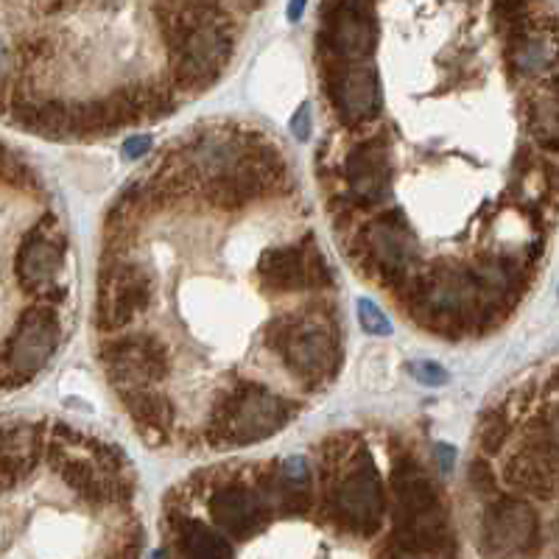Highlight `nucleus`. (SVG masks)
Wrapping results in <instances>:
<instances>
[{
    "mask_svg": "<svg viewBox=\"0 0 559 559\" xmlns=\"http://www.w3.org/2000/svg\"><path fill=\"white\" fill-rule=\"evenodd\" d=\"M98 353H102L109 383L118 394L134 392V389H157V383L171 372L166 344L148 333L107 336Z\"/></svg>",
    "mask_w": 559,
    "mask_h": 559,
    "instance_id": "obj_6",
    "label": "nucleus"
},
{
    "mask_svg": "<svg viewBox=\"0 0 559 559\" xmlns=\"http://www.w3.org/2000/svg\"><path fill=\"white\" fill-rule=\"evenodd\" d=\"M68 258V238L53 218H43L17 252V277L28 288H53Z\"/></svg>",
    "mask_w": 559,
    "mask_h": 559,
    "instance_id": "obj_12",
    "label": "nucleus"
},
{
    "mask_svg": "<svg viewBox=\"0 0 559 559\" xmlns=\"http://www.w3.org/2000/svg\"><path fill=\"white\" fill-rule=\"evenodd\" d=\"M152 148V138L148 134H140V138H129L127 146H123V154H127L129 159H138L143 157V154Z\"/></svg>",
    "mask_w": 559,
    "mask_h": 559,
    "instance_id": "obj_18",
    "label": "nucleus"
},
{
    "mask_svg": "<svg viewBox=\"0 0 559 559\" xmlns=\"http://www.w3.org/2000/svg\"><path fill=\"white\" fill-rule=\"evenodd\" d=\"M294 406L261 381L236 383L222 401H213L207 417L210 448H241L263 442L292 423Z\"/></svg>",
    "mask_w": 559,
    "mask_h": 559,
    "instance_id": "obj_2",
    "label": "nucleus"
},
{
    "mask_svg": "<svg viewBox=\"0 0 559 559\" xmlns=\"http://www.w3.org/2000/svg\"><path fill=\"white\" fill-rule=\"evenodd\" d=\"M437 453H439V467H442V471H451L453 459H456V451H453L451 445H439Z\"/></svg>",
    "mask_w": 559,
    "mask_h": 559,
    "instance_id": "obj_20",
    "label": "nucleus"
},
{
    "mask_svg": "<svg viewBox=\"0 0 559 559\" xmlns=\"http://www.w3.org/2000/svg\"><path fill=\"white\" fill-rule=\"evenodd\" d=\"M154 302L152 274L138 263L107 261L98 274V302H96V328L107 336H115L134 317L148 311Z\"/></svg>",
    "mask_w": 559,
    "mask_h": 559,
    "instance_id": "obj_5",
    "label": "nucleus"
},
{
    "mask_svg": "<svg viewBox=\"0 0 559 559\" xmlns=\"http://www.w3.org/2000/svg\"><path fill=\"white\" fill-rule=\"evenodd\" d=\"M308 118H311V109L306 107H299V112L294 115V121H292V129L297 132L299 140H308V132H311V123H308Z\"/></svg>",
    "mask_w": 559,
    "mask_h": 559,
    "instance_id": "obj_19",
    "label": "nucleus"
},
{
    "mask_svg": "<svg viewBox=\"0 0 559 559\" xmlns=\"http://www.w3.org/2000/svg\"><path fill=\"white\" fill-rule=\"evenodd\" d=\"M177 548L179 559H233V548L222 534L204 526L193 518H177Z\"/></svg>",
    "mask_w": 559,
    "mask_h": 559,
    "instance_id": "obj_14",
    "label": "nucleus"
},
{
    "mask_svg": "<svg viewBox=\"0 0 559 559\" xmlns=\"http://www.w3.org/2000/svg\"><path fill=\"white\" fill-rule=\"evenodd\" d=\"M266 347L280 358L288 376L311 392L328 386L342 369L338 324L331 313H280L266 328Z\"/></svg>",
    "mask_w": 559,
    "mask_h": 559,
    "instance_id": "obj_1",
    "label": "nucleus"
},
{
    "mask_svg": "<svg viewBox=\"0 0 559 559\" xmlns=\"http://www.w3.org/2000/svg\"><path fill=\"white\" fill-rule=\"evenodd\" d=\"M358 319H361L364 331L372 333V336H389L392 333V322L372 299H358Z\"/></svg>",
    "mask_w": 559,
    "mask_h": 559,
    "instance_id": "obj_15",
    "label": "nucleus"
},
{
    "mask_svg": "<svg viewBox=\"0 0 559 559\" xmlns=\"http://www.w3.org/2000/svg\"><path fill=\"white\" fill-rule=\"evenodd\" d=\"M467 478H471L473 489H476L478 496H498L496 473H492V467H489L487 462H481V459L471 462V471H467Z\"/></svg>",
    "mask_w": 559,
    "mask_h": 559,
    "instance_id": "obj_16",
    "label": "nucleus"
},
{
    "mask_svg": "<svg viewBox=\"0 0 559 559\" xmlns=\"http://www.w3.org/2000/svg\"><path fill=\"white\" fill-rule=\"evenodd\" d=\"M121 401L127 406L129 417L134 419V428L148 445L163 448L171 442L177 412H174L171 401L159 389H134V392L121 394Z\"/></svg>",
    "mask_w": 559,
    "mask_h": 559,
    "instance_id": "obj_13",
    "label": "nucleus"
},
{
    "mask_svg": "<svg viewBox=\"0 0 559 559\" xmlns=\"http://www.w3.org/2000/svg\"><path fill=\"white\" fill-rule=\"evenodd\" d=\"M324 512L342 532L376 537L386 515V492L376 462L364 445H356V459L342 476L324 489Z\"/></svg>",
    "mask_w": 559,
    "mask_h": 559,
    "instance_id": "obj_3",
    "label": "nucleus"
},
{
    "mask_svg": "<svg viewBox=\"0 0 559 559\" xmlns=\"http://www.w3.org/2000/svg\"><path fill=\"white\" fill-rule=\"evenodd\" d=\"M274 515V501L269 492V473L261 476V487L249 484H224L210 496V518L224 534L247 540L261 532Z\"/></svg>",
    "mask_w": 559,
    "mask_h": 559,
    "instance_id": "obj_11",
    "label": "nucleus"
},
{
    "mask_svg": "<svg viewBox=\"0 0 559 559\" xmlns=\"http://www.w3.org/2000/svg\"><path fill=\"white\" fill-rule=\"evenodd\" d=\"M481 548L489 559H534L543 548L540 518L523 498L498 492L484 512Z\"/></svg>",
    "mask_w": 559,
    "mask_h": 559,
    "instance_id": "obj_4",
    "label": "nucleus"
},
{
    "mask_svg": "<svg viewBox=\"0 0 559 559\" xmlns=\"http://www.w3.org/2000/svg\"><path fill=\"white\" fill-rule=\"evenodd\" d=\"M342 179L347 188V193L338 197L344 213L386 202L389 188H392V157H389L386 138L381 132L369 134L358 146L349 148L342 163Z\"/></svg>",
    "mask_w": 559,
    "mask_h": 559,
    "instance_id": "obj_9",
    "label": "nucleus"
},
{
    "mask_svg": "<svg viewBox=\"0 0 559 559\" xmlns=\"http://www.w3.org/2000/svg\"><path fill=\"white\" fill-rule=\"evenodd\" d=\"M383 557H386V559H406V557H401V554H394L392 548H386V551H383Z\"/></svg>",
    "mask_w": 559,
    "mask_h": 559,
    "instance_id": "obj_22",
    "label": "nucleus"
},
{
    "mask_svg": "<svg viewBox=\"0 0 559 559\" xmlns=\"http://www.w3.org/2000/svg\"><path fill=\"white\" fill-rule=\"evenodd\" d=\"M62 338V319L51 306H39L20 317L12 338H9L7 364H3V381L23 383L34 378L57 353Z\"/></svg>",
    "mask_w": 559,
    "mask_h": 559,
    "instance_id": "obj_10",
    "label": "nucleus"
},
{
    "mask_svg": "<svg viewBox=\"0 0 559 559\" xmlns=\"http://www.w3.org/2000/svg\"><path fill=\"white\" fill-rule=\"evenodd\" d=\"M154 559H166V554H154Z\"/></svg>",
    "mask_w": 559,
    "mask_h": 559,
    "instance_id": "obj_24",
    "label": "nucleus"
},
{
    "mask_svg": "<svg viewBox=\"0 0 559 559\" xmlns=\"http://www.w3.org/2000/svg\"><path fill=\"white\" fill-rule=\"evenodd\" d=\"M322 79L328 84V93H331L342 127H364L381 115V76H378V68L372 62L322 59Z\"/></svg>",
    "mask_w": 559,
    "mask_h": 559,
    "instance_id": "obj_8",
    "label": "nucleus"
},
{
    "mask_svg": "<svg viewBox=\"0 0 559 559\" xmlns=\"http://www.w3.org/2000/svg\"><path fill=\"white\" fill-rule=\"evenodd\" d=\"M302 12H306V3H292V7H288V14H292V20H297Z\"/></svg>",
    "mask_w": 559,
    "mask_h": 559,
    "instance_id": "obj_21",
    "label": "nucleus"
},
{
    "mask_svg": "<svg viewBox=\"0 0 559 559\" xmlns=\"http://www.w3.org/2000/svg\"><path fill=\"white\" fill-rule=\"evenodd\" d=\"M3 159H7V152H3V146H0V171H3Z\"/></svg>",
    "mask_w": 559,
    "mask_h": 559,
    "instance_id": "obj_23",
    "label": "nucleus"
},
{
    "mask_svg": "<svg viewBox=\"0 0 559 559\" xmlns=\"http://www.w3.org/2000/svg\"><path fill=\"white\" fill-rule=\"evenodd\" d=\"M412 376L417 378L419 383H426V386H445L448 383V372L439 364H428V361H417L412 364Z\"/></svg>",
    "mask_w": 559,
    "mask_h": 559,
    "instance_id": "obj_17",
    "label": "nucleus"
},
{
    "mask_svg": "<svg viewBox=\"0 0 559 559\" xmlns=\"http://www.w3.org/2000/svg\"><path fill=\"white\" fill-rule=\"evenodd\" d=\"M261 283L272 294H306V292H331L333 272L322 252L313 243V236L297 243H277L261 254Z\"/></svg>",
    "mask_w": 559,
    "mask_h": 559,
    "instance_id": "obj_7",
    "label": "nucleus"
}]
</instances>
